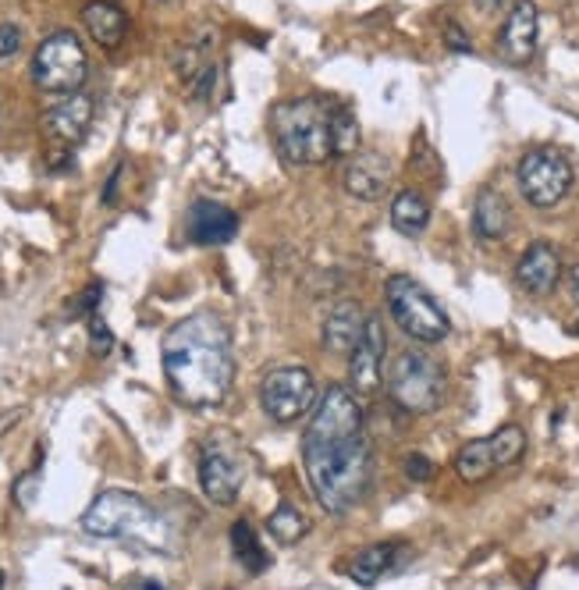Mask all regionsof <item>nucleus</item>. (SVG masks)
<instances>
[{
    "label": "nucleus",
    "mask_w": 579,
    "mask_h": 590,
    "mask_svg": "<svg viewBox=\"0 0 579 590\" xmlns=\"http://www.w3.org/2000/svg\"><path fill=\"white\" fill-rule=\"evenodd\" d=\"M569 289H572V299L579 302V267H572V274H569Z\"/></svg>",
    "instance_id": "34"
},
{
    "label": "nucleus",
    "mask_w": 579,
    "mask_h": 590,
    "mask_svg": "<svg viewBox=\"0 0 579 590\" xmlns=\"http://www.w3.org/2000/svg\"><path fill=\"white\" fill-rule=\"evenodd\" d=\"M89 124H93V100L86 93H71L58 107L43 114V132L58 142V147H79L86 139Z\"/></svg>",
    "instance_id": "14"
},
{
    "label": "nucleus",
    "mask_w": 579,
    "mask_h": 590,
    "mask_svg": "<svg viewBox=\"0 0 579 590\" xmlns=\"http://www.w3.org/2000/svg\"><path fill=\"white\" fill-rule=\"evenodd\" d=\"M527 452V431L519 423H505L495 434L466 441L456 456V473L466 484H483L487 477H495L498 470L512 467Z\"/></svg>",
    "instance_id": "8"
},
{
    "label": "nucleus",
    "mask_w": 579,
    "mask_h": 590,
    "mask_svg": "<svg viewBox=\"0 0 579 590\" xmlns=\"http://www.w3.org/2000/svg\"><path fill=\"white\" fill-rule=\"evenodd\" d=\"M569 331H572V334H579V320H572V324H569Z\"/></svg>",
    "instance_id": "35"
},
{
    "label": "nucleus",
    "mask_w": 579,
    "mask_h": 590,
    "mask_svg": "<svg viewBox=\"0 0 579 590\" xmlns=\"http://www.w3.org/2000/svg\"><path fill=\"white\" fill-rule=\"evenodd\" d=\"M516 182L522 200L537 210H551L558 207L569 196L572 189V164L566 153H558L551 147H540L530 150L527 157L519 160V171H516Z\"/></svg>",
    "instance_id": "9"
},
{
    "label": "nucleus",
    "mask_w": 579,
    "mask_h": 590,
    "mask_svg": "<svg viewBox=\"0 0 579 590\" xmlns=\"http://www.w3.org/2000/svg\"><path fill=\"white\" fill-rule=\"evenodd\" d=\"M385 299H388L391 320L412 338V342L438 346L448 338V331H451L448 313L438 307V299H433L416 278L391 274L388 284H385Z\"/></svg>",
    "instance_id": "6"
},
{
    "label": "nucleus",
    "mask_w": 579,
    "mask_h": 590,
    "mask_svg": "<svg viewBox=\"0 0 579 590\" xmlns=\"http://www.w3.org/2000/svg\"><path fill=\"white\" fill-rule=\"evenodd\" d=\"M242 484H246L242 459L234 456L228 444L207 441L203 452H199V488H203V494L213 506H234Z\"/></svg>",
    "instance_id": "11"
},
{
    "label": "nucleus",
    "mask_w": 579,
    "mask_h": 590,
    "mask_svg": "<svg viewBox=\"0 0 579 590\" xmlns=\"http://www.w3.org/2000/svg\"><path fill=\"white\" fill-rule=\"evenodd\" d=\"M18 47H22V29L11 26V22H4V26H0V61L14 58Z\"/></svg>",
    "instance_id": "29"
},
{
    "label": "nucleus",
    "mask_w": 579,
    "mask_h": 590,
    "mask_svg": "<svg viewBox=\"0 0 579 590\" xmlns=\"http://www.w3.org/2000/svg\"><path fill=\"white\" fill-rule=\"evenodd\" d=\"M391 224H395V231H402V236H409V239L423 236L430 224V200L416 189H402L391 200Z\"/></svg>",
    "instance_id": "21"
},
{
    "label": "nucleus",
    "mask_w": 579,
    "mask_h": 590,
    "mask_svg": "<svg viewBox=\"0 0 579 590\" xmlns=\"http://www.w3.org/2000/svg\"><path fill=\"white\" fill-rule=\"evenodd\" d=\"M306 516L296 509V506H278L274 512L267 516V530H270V538L281 541V544H296L302 533H306Z\"/></svg>",
    "instance_id": "25"
},
{
    "label": "nucleus",
    "mask_w": 579,
    "mask_h": 590,
    "mask_svg": "<svg viewBox=\"0 0 579 590\" xmlns=\"http://www.w3.org/2000/svg\"><path fill=\"white\" fill-rule=\"evenodd\" d=\"M385 352H388V334L381 317H367V331H363V342H359L349 356V381L352 391L359 399L373 396L377 388H381V373H385Z\"/></svg>",
    "instance_id": "12"
},
{
    "label": "nucleus",
    "mask_w": 579,
    "mask_h": 590,
    "mask_svg": "<svg viewBox=\"0 0 579 590\" xmlns=\"http://www.w3.org/2000/svg\"><path fill=\"white\" fill-rule=\"evenodd\" d=\"M121 171L124 168H114V174L107 178V189H103V203H114V192H118V182H121Z\"/></svg>",
    "instance_id": "32"
},
{
    "label": "nucleus",
    "mask_w": 579,
    "mask_h": 590,
    "mask_svg": "<svg viewBox=\"0 0 579 590\" xmlns=\"http://www.w3.org/2000/svg\"><path fill=\"white\" fill-rule=\"evenodd\" d=\"M89 76V58L86 47L76 32H50L47 40L32 53V82L53 97H71L79 93Z\"/></svg>",
    "instance_id": "7"
},
{
    "label": "nucleus",
    "mask_w": 579,
    "mask_h": 590,
    "mask_svg": "<svg viewBox=\"0 0 579 590\" xmlns=\"http://www.w3.org/2000/svg\"><path fill=\"white\" fill-rule=\"evenodd\" d=\"M100 292H103V284H89V289L82 292V302H79L76 310H93L97 302H100Z\"/></svg>",
    "instance_id": "31"
},
{
    "label": "nucleus",
    "mask_w": 579,
    "mask_h": 590,
    "mask_svg": "<svg viewBox=\"0 0 579 590\" xmlns=\"http://www.w3.org/2000/svg\"><path fill=\"white\" fill-rule=\"evenodd\" d=\"M231 548H234V559L246 566V573H263L270 566V556L263 551L257 530L249 527V520H239L231 527Z\"/></svg>",
    "instance_id": "23"
},
{
    "label": "nucleus",
    "mask_w": 579,
    "mask_h": 590,
    "mask_svg": "<svg viewBox=\"0 0 579 590\" xmlns=\"http://www.w3.org/2000/svg\"><path fill=\"white\" fill-rule=\"evenodd\" d=\"M82 530L100 541H142L160 544L164 527L157 512L142 502L136 491H103L93 498V506L82 512Z\"/></svg>",
    "instance_id": "4"
},
{
    "label": "nucleus",
    "mask_w": 579,
    "mask_h": 590,
    "mask_svg": "<svg viewBox=\"0 0 579 590\" xmlns=\"http://www.w3.org/2000/svg\"><path fill=\"white\" fill-rule=\"evenodd\" d=\"M260 402H263V413L274 423H296L306 413H313L317 406L313 370H306L299 363L274 367L260 384Z\"/></svg>",
    "instance_id": "10"
},
{
    "label": "nucleus",
    "mask_w": 579,
    "mask_h": 590,
    "mask_svg": "<svg viewBox=\"0 0 579 590\" xmlns=\"http://www.w3.org/2000/svg\"><path fill=\"white\" fill-rule=\"evenodd\" d=\"M537 36H540L537 4L533 0H516L498 32V53L509 64H530L537 53Z\"/></svg>",
    "instance_id": "13"
},
{
    "label": "nucleus",
    "mask_w": 579,
    "mask_h": 590,
    "mask_svg": "<svg viewBox=\"0 0 579 590\" xmlns=\"http://www.w3.org/2000/svg\"><path fill=\"white\" fill-rule=\"evenodd\" d=\"M509 228H512V210H509V203H505V196L498 189H483L477 196V203H473V231H477V239L498 242V239L509 236Z\"/></svg>",
    "instance_id": "19"
},
{
    "label": "nucleus",
    "mask_w": 579,
    "mask_h": 590,
    "mask_svg": "<svg viewBox=\"0 0 579 590\" xmlns=\"http://www.w3.org/2000/svg\"><path fill=\"white\" fill-rule=\"evenodd\" d=\"M0 587H4V573H0Z\"/></svg>",
    "instance_id": "36"
},
{
    "label": "nucleus",
    "mask_w": 579,
    "mask_h": 590,
    "mask_svg": "<svg viewBox=\"0 0 579 590\" xmlns=\"http://www.w3.org/2000/svg\"><path fill=\"white\" fill-rule=\"evenodd\" d=\"M406 477L416 480V484H427V480L433 477V462L427 456H420V452L406 456Z\"/></svg>",
    "instance_id": "28"
},
{
    "label": "nucleus",
    "mask_w": 579,
    "mask_h": 590,
    "mask_svg": "<svg viewBox=\"0 0 579 590\" xmlns=\"http://www.w3.org/2000/svg\"><path fill=\"white\" fill-rule=\"evenodd\" d=\"M168 388L178 402L192 409L221 406L234 381V349L231 331L217 313L199 310L168 328L160 342Z\"/></svg>",
    "instance_id": "2"
},
{
    "label": "nucleus",
    "mask_w": 579,
    "mask_h": 590,
    "mask_svg": "<svg viewBox=\"0 0 579 590\" xmlns=\"http://www.w3.org/2000/svg\"><path fill=\"white\" fill-rule=\"evenodd\" d=\"M331 139H335V157L359 153V121L352 114V107L335 103V111H331Z\"/></svg>",
    "instance_id": "24"
},
{
    "label": "nucleus",
    "mask_w": 579,
    "mask_h": 590,
    "mask_svg": "<svg viewBox=\"0 0 579 590\" xmlns=\"http://www.w3.org/2000/svg\"><path fill=\"white\" fill-rule=\"evenodd\" d=\"M302 467L320 509L349 512L370 491V441L359 396L346 384L323 391L302 434Z\"/></svg>",
    "instance_id": "1"
},
{
    "label": "nucleus",
    "mask_w": 579,
    "mask_h": 590,
    "mask_svg": "<svg viewBox=\"0 0 579 590\" xmlns=\"http://www.w3.org/2000/svg\"><path fill=\"white\" fill-rule=\"evenodd\" d=\"M132 590H164V587H160L157 580H147V577H142V580L132 583Z\"/></svg>",
    "instance_id": "33"
},
{
    "label": "nucleus",
    "mask_w": 579,
    "mask_h": 590,
    "mask_svg": "<svg viewBox=\"0 0 579 590\" xmlns=\"http://www.w3.org/2000/svg\"><path fill=\"white\" fill-rule=\"evenodd\" d=\"M402 551H406L402 541H381V544L363 548L356 556V562H352V580L363 583V587H373L398 562V556H402Z\"/></svg>",
    "instance_id": "22"
},
{
    "label": "nucleus",
    "mask_w": 579,
    "mask_h": 590,
    "mask_svg": "<svg viewBox=\"0 0 579 590\" xmlns=\"http://www.w3.org/2000/svg\"><path fill=\"white\" fill-rule=\"evenodd\" d=\"M89 346H93L97 356H107V352H111V346H114V334L107 331V324L100 317L89 320Z\"/></svg>",
    "instance_id": "27"
},
{
    "label": "nucleus",
    "mask_w": 579,
    "mask_h": 590,
    "mask_svg": "<svg viewBox=\"0 0 579 590\" xmlns=\"http://www.w3.org/2000/svg\"><path fill=\"white\" fill-rule=\"evenodd\" d=\"M388 396L406 413H433L445 399L448 370L423 349H402L388 370Z\"/></svg>",
    "instance_id": "5"
},
{
    "label": "nucleus",
    "mask_w": 579,
    "mask_h": 590,
    "mask_svg": "<svg viewBox=\"0 0 579 590\" xmlns=\"http://www.w3.org/2000/svg\"><path fill=\"white\" fill-rule=\"evenodd\" d=\"M331 100L317 97H299V100H281L270 111V136H274L281 157L288 164L317 168L328 164L335 157V139H331Z\"/></svg>",
    "instance_id": "3"
},
{
    "label": "nucleus",
    "mask_w": 579,
    "mask_h": 590,
    "mask_svg": "<svg viewBox=\"0 0 579 590\" xmlns=\"http://www.w3.org/2000/svg\"><path fill=\"white\" fill-rule=\"evenodd\" d=\"M82 22H86V32L107 50H114L124 40V29H129L124 11L118 4H111V0H93V4H86Z\"/></svg>",
    "instance_id": "20"
},
{
    "label": "nucleus",
    "mask_w": 579,
    "mask_h": 590,
    "mask_svg": "<svg viewBox=\"0 0 579 590\" xmlns=\"http://www.w3.org/2000/svg\"><path fill=\"white\" fill-rule=\"evenodd\" d=\"M346 192L356 196V200L363 203H373L381 200L388 192V182H391V164L385 153H373V150H359L352 153V160L346 164Z\"/></svg>",
    "instance_id": "15"
},
{
    "label": "nucleus",
    "mask_w": 579,
    "mask_h": 590,
    "mask_svg": "<svg viewBox=\"0 0 579 590\" xmlns=\"http://www.w3.org/2000/svg\"><path fill=\"white\" fill-rule=\"evenodd\" d=\"M36 491H40V470H29L26 477L14 480V502L22 506V509H32Z\"/></svg>",
    "instance_id": "26"
},
{
    "label": "nucleus",
    "mask_w": 579,
    "mask_h": 590,
    "mask_svg": "<svg viewBox=\"0 0 579 590\" xmlns=\"http://www.w3.org/2000/svg\"><path fill=\"white\" fill-rule=\"evenodd\" d=\"M189 239L196 246H224L234 239V231H239V218L224 207V203H213V200H196L189 207Z\"/></svg>",
    "instance_id": "17"
},
{
    "label": "nucleus",
    "mask_w": 579,
    "mask_h": 590,
    "mask_svg": "<svg viewBox=\"0 0 579 590\" xmlns=\"http://www.w3.org/2000/svg\"><path fill=\"white\" fill-rule=\"evenodd\" d=\"M558 278H562V260L548 242H533L516 263V281L530 296H551L558 289Z\"/></svg>",
    "instance_id": "16"
},
{
    "label": "nucleus",
    "mask_w": 579,
    "mask_h": 590,
    "mask_svg": "<svg viewBox=\"0 0 579 590\" xmlns=\"http://www.w3.org/2000/svg\"><path fill=\"white\" fill-rule=\"evenodd\" d=\"M445 43H448L451 50H459V53H469V50H473V43L466 40L462 26H456V22H448V26H445Z\"/></svg>",
    "instance_id": "30"
},
{
    "label": "nucleus",
    "mask_w": 579,
    "mask_h": 590,
    "mask_svg": "<svg viewBox=\"0 0 579 590\" xmlns=\"http://www.w3.org/2000/svg\"><path fill=\"white\" fill-rule=\"evenodd\" d=\"M363 331H367V317L363 310L356 307V302H338L331 307V313L323 317V328H320V342L328 352L338 356H352V349L363 342Z\"/></svg>",
    "instance_id": "18"
},
{
    "label": "nucleus",
    "mask_w": 579,
    "mask_h": 590,
    "mask_svg": "<svg viewBox=\"0 0 579 590\" xmlns=\"http://www.w3.org/2000/svg\"><path fill=\"white\" fill-rule=\"evenodd\" d=\"M487 4H491V0H487Z\"/></svg>",
    "instance_id": "37"
}]
</instances>
